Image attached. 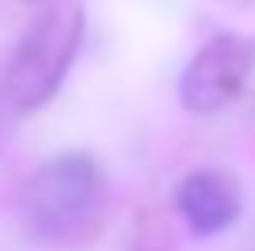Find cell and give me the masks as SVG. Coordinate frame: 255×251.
Instances as JSON below:
<instances>
[{
	"mask_svg": "<svg viewBox=\"0 0 255 251\" xmlns=\"http://www.w3.org/2000/svg\"><path fill=\"white\" fill-rule=\"evenodd\" d=\"M252 69L255 42L242 35H217L183 69L179 100L190 114H214L245 89Z\"/></svg>",
	"mask_w": 255,
	"mask_h": 251,
	"instance_id": "3",
	"label": "cell"
},
{
	"mask_svg": "<svg viewBox=\"0 0 255 251\" xmlns=\"http://www.w3.org/2000/svg\"><path fill=\"white\" fill-rule=\"evenodd\" d=\"M176 207L193 234L211 238L238 220L242 193L224 172L204 168V172H193L190 179H183V186L176 189Z\"/></svg>",
	"mask_w": 255,
	"mask_h": 251,
	"instance_id": "4",
	"label": "cell"
},
{
	"mask_svg": "<svg viewBox=\"0 0 255 251\" xmlns=\"http://www.w3.org/2000/svg\"><path fill=\"white\" fill-rule=\"evenodd\" d=\"M104 179L93 159L59 155L38 168L24 189V220L45 241H73L97 224Z\"/></svg>",
	"mask_w": 255,
	"mask_h": 251,
	"instance_id": "2",
	"label": "cell"
},
{
	"mask_svg": "<svg viewBox=\"0 0 255 251\" xmlns=\"http://www.w3.org/2000/svg\"><path fill=\"white\" fill-rule=\"evenodd\" d=\"M83 35V7L52 0L31 17L7 66V100L17 110H35L62 86Z\"/></svg>",
	"mask_w": 255,
	"mask_h": 251,
	"instance_id": "1",
	"label": "cell"
}]
</instances>
